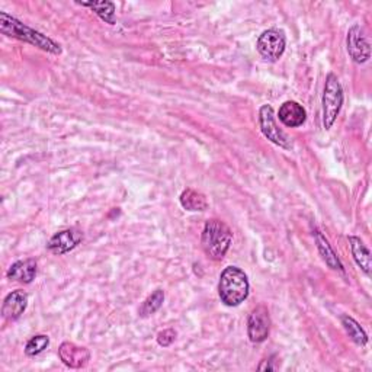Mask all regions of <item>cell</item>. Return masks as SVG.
Masks as SVG:
<instances>
[{"label": "cell", "instance_id": "cell-12", "mask_svg": "<svg viewBox=\"0 0 372 372\" xmlns=\"http://www.w3.org/2000/svg\"><path fill=\"white\" fill-rule=\"evenodd\" d=\"M279 121L290 128L301 127L305 120H307V113L305 109L295 101H287L283 102L278 111Z\"/></svg>", "mask_w": 372, "mask_h": 372}, {"label": "cell", "instance_id": "cell-5", "mask_svg": "<svg viewBox=\"0 0 372 372\" xmlns=\"http://www.w3.org/2000/svg\"><path fill=\"white\" fill-rule=\"evenodd\" d=\"M287 47V38L283 31L281 30H267L260 34L256 49L262 58L267 61H278L283 53H286Z\"/></svg>", "mask_w": 372, "mask_h": 372}, {"label": "cell", "instance_id": "cell-15", "mask_svg": "<svg viewBox=\"0 0 372 372\" xmlns=\"http://www.w3.org/2000/svg\"><path fill=\"white\" fill-rule=\"evenodd\" d=\"M314 237H316V243H317V249L323 257V260L326 262V265L332 268L333 271H339V272H343V265L340 264L339 257L336 256L335 250L332 249L329 240H327L320 231H316L314 233Z\"/></svg>", "mask_w": 372, "mask_h": 372}, {"label": "cell", "instance_id": "cell-6", "mask_svg": "<svg viewBox=\"0 0 372 372\" xmlns=\"http://www.w3.org/2000/svg\"><path fill=\"white\" fill-rule=\"evenodd\" d=\"M259 125L262 129V134H264L269 141H272L274 144L282 147V148H287L291 150L293 143L290 140V137L286 134V131H282L275 120V114H274V109L271 105H264L260 108L259 111Z\"/></svg>", "mask_w": 372, "mask_h": 372}, {"label": "cell", "instance_id": "cell-13", "mask_svg": "<svg viewBox=\"0 0 372 372\" xmlns=\"http://www.w3.org/2000/svg\"><path fill=\"white\" fill-rule=\"evenodd\" d=\"M6 276L20 283H31L37 276V262L34 259L18 260L9 268Z\"/></svg>", "mask_w": 372, "mask_h": 372}, {"label": "cell", "instance_id": "cell-17", "mask_svg": "<svg viewBox=\"0 0 372 372\" xmlns=\"http://www.w3.org/2000/svg\"><path fill=\"white\" fill-rule=\"evenodd\" d=\"M84 8L92 9L103 22L109 25H115L117 16H115V5L113 2H83L80 4Z\"/></svg>", "mask_w": 372, "mask_h": 372}, {"label": "cell", "instance_id": "cell-21", "mask_svg": "<svg viewBox=\"0 0 372 372\" xmlns=\"http://www.w3.org/2000/svg\"><path fill=\"white\" fill-rule=\"evenodd\" d=\"M174 339H177V332L173 329H166L158 335V343L163 347L170 346L174 342Z\"/></svg>", "mask_w": 372, "mask_h": 372}, {"label": "cell", "instance_id": "cell-18", "mask_svg": "<svg viewBox=\"0 0 372 372\" xmlns=\"http://www.w3.org/2000/svg\"><path fill=\"white\" fill-rule=\"evenodd\" d=\"M342 324L345 327L346 333L349 335V338H351L358 346H365L368 343V336L357 320H354L352 317H349V316H343Z\"/></svg>", "mask_w": 372, "mask_h": 372}, {"label": "cell", "instance_id": "cell-8", "mask_svg": "<svg viewBox=\"0 0 372 372\" xmlns=\"http://www.w3.org/2000/svg\"><path fill=\"white\" fill-rule=\"evenodd\" d=\"M271 332V317L265 305H257L248 320V335L252 343L265 342Z\"/></svg>", "mask_w": 372, "mask_h": 372}, {"label": "cell", "instance_id": "cell-19", "mask_svg": "<svg viewBox=\"0 0 372 372\" xmlns=\"http://www.w3.org/2000/svg\"><path fill=\"white\" fill-rule=\"evenodd\" d=\"M165 302V293L162 290H156L151 295H148L144 302L141 304V307L139 310L140 317H150L155 314L156 312L160 310V307Z\"/></svg>", "mask_w": 372, "mask_h": 372}, {"label": "cell", "instance_id": "cell-1", "mask_svg": "<svg viewBox=\"0 0 372 372\" xmlns=\"http://www.w3.org/2000/svg\"><path fill=\"white\" fill-rule=\"evenodd\" d=\"M0 31L11 38H16L19 41L32 44V46L41 49L42 51H47V53L54 54V56L61 54L60 44H57L56 41H53L47 35H44V34L27 27L25 24H22L20 20L8 15L6 12H0Z\"/></svg>", "mask_w": 372, "mask_h": 372}, {"label": "cell", "instance_id": "cell-14", "mask_svg": "<svg viewBox=\"0 0 372 372\" xmlns=\"http://www.w3.org/2000/svg\"><path fill=\"white\" fill-rule=\"evenodd\" d=\"M349 243H351L352 255L357 262V265L364 271V274L369 278L371 271H372V260H371V252L369 249L364 245L362 240L359 237L351 236L349 237Z\"/></svg>", "mask_w": 372, "mask_h": 372}, {"label": "cell", "instance_id": "cell-20", "mask_svg": "<svg viewBox=\"0 0 372 372\" xmlns=\"http://www.w3.org/2000/svg\"><path fill=\"white\" fill-rule=\"evenodd\" d=\"M50 345V338L47 335H37L31 338L25 346V354L27 357H37L42 354Z\"/></svg>", "mask_w": 372, "mask_h": 372}, {"label": "cell", "instance_id": "cell-16", "mask_svg": "<svg viewBox=\"0 0 372 372\" xmlns=\"http://www.w3.org/2000/svg\"><path fill=\"white\" fill-rule=\"evenodd\" d=\"M181 205L188 211H205L208 208L205 195L195 189H186L182 192Z\"/></svg>", "mask_w": 372, "mask_h": 372}, {"label": "cell", "instance_id": "cell-3", "mask_svg": "<svg viewBox=\"0 0 372 372\" xmlns=\"http://www.w3.org/2000/svg\"><path fill=\"white\" fill-rule=\"evenodd\" d=\"M233 242V231L222 220H208L204 226L201 243L205 255L212 260H223Z\"/></svg>", "mask_w": 372, "mask_h": 372}, {"label": "cell", "instance_id": "cell-7", "mask_svg": "<svg viewBox=\"0 0 372 372\" xmlns=\"http://www.w3.org/2000/svg\"><path fill=\"white\" fill-rule=\"evenodd\" d=\"M346 46H347V53L351 56V58L358 63L364 64L371 58V46L366 37L365 30L355 24L351 27V30L347 31V38H346Z\"/></svg>", "mask_w": 372, "mask_h": 372}, {"label": "cell", "instance_id": "cell-4", "mask_svg": "<svg viewBox=\"0 0 372 372\" xmlns=\"http://www.w3.org/2000/svg\"><path fill=\"white\" fill-rule=\"evenodd\" d=\"M343 105V89L335 73H329L326 77L323 94V125L331 129L336 122V118Z\"/></svg>", "mask_w": 372, "mask_h": 372}, {"label": "cell", "instance_id": "cell-10", "mask_svg": "<svg viewBox=\"0 0 372 372\" xmlns=\"http://www.w3.org/2000/svg\"><path fill=\"white\" fill-rule=\"evenodd\" d=\"M58 355L65 366L73 369L83 368L91 361V352L86 347L72 342H64L58 349Z\"/></svg>", "mask_w": 372, "mask_h": 372}, {"label": "cell", "instance_id": "cell-2", "mask_svg": "<svg viewBox=\"0 0 372 372\" xmlns=\"http://www.w3.org/2000/svg\"><path fill=\"white\" fill-rule=\"evenodd\" d=\"M249 279L245 271L237 267H229L222 272L218 294L229 307H237L249 297Z\"/></svg>", "mask_w": 372, "mask_h": 372}, {"label": "cell", "instance_id": "cell-9", "mask_svg": "<svg viewBox=\"0 0 372 372\" xmlns=\"http://www.w3.org/2000/svg\"><path fill=\"white\" fill-rule=\"evenodd\" d=\"M83 240V233L77 229H65L54 234L47 245L53 255H64L77 248Z\"/></svg>", "mask_w": 372, "mask_h": 372}, {"label": "cell", "instance_id": "cell-11", "mask_svg": "<svg viewBox=\"0 0 372 372\" xmlns=\"http://www.w3.org/2000/svg\"><path fill=\"white\" fill-rule=\"evenodd\" d=\"M27 305H28V294L20 290L13 291L4 301L2 316L8 321H15L25 313Z\"/></svg>", "mask_w": 372, "mask_h": 372}]
</instances>
